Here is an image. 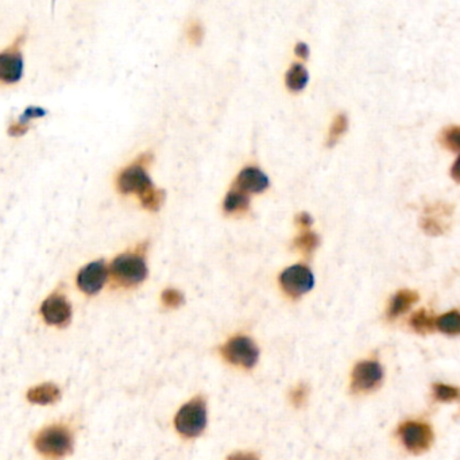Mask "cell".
Wrapping results in <instances>:
<instances>
[{"instance_id":"1","label":"cell","mask_w":460,"mask_h":460,"mask_svg":"<svg viewBox=\"0 0 460 460\" xmlns=\"http://www.w3.org/2000/svg\"><path fill=\"white\" fill-rule=\"evenodd\" d=\"M145 247L139 246L134 251H127L118 255L110 266L112 278L116 284L125 287H133L143 282L148 277V265L145 261Z\"/></svg>"},{"instance_id":"2","label":"cell","mask_w":460,"mask_h":460,"mask_svg":"<svg viewBox=\"0 0 460 460\" xmlns=\"http://www.w3.org/2000/svg\"><path fill=\"white\" fill-rule=\"evenodd\" d=\"M151 161V155L145 154L138 161L123 169L116 180L118 190L123 195L136 193L139 200L146 198L155 188L146 170V165Z\"/></svg>"},{"instance_id":"3","label":"cell","mask_w":460,"mask_h":460,"mask_svg":"<svg viewBox=\"0 0 460 460\" xmlns=\"http://www.w3.org/2000/svg\"><path fill=\"white\" fill-rule=\"evenodd\" d=\"M175 429L185 437H198L207 426V404L203 397L193 398L175 416Z\"/></svg>"},{"instance_id":"4","label":"cell","mask_w":460,"mask_h":460,"mask_svg":"<svg viewBox=\"0 0 460 460\" xmlns=\"http://www.w3.org/2000/svg\"><path fill=\"white\" fill-rule=\"evenodd\" d=\"M38 451L53 459L63 458L72 452L73 437L72 434L61 425H53L42 429L36 437Z\"/></svg>"},{"instance_id":"5","label":"cell","mask_w":460,"mask_h":460,"mask_svg":"<svg viewBox=\"0 0 460 460\" xmlns=\"http://www.w3.org/2000/svg\"><path fill=\"white\" fill-rule=\"evenodd\" d=\"M224 359L242 369H252L260 357L257 344L247 336H235L230 339L222 349Z\"/></svg>"},{"instance_id":"6","label":"cell","mask_w":460,"mask_h":460,"mask_svg":"<svg viewBox=\"0 0 460 460\" xmlns=\"http://www.w3.org/2000/svg\"><path fill=\"white\" fill-rule=\"evenodd\" d=\"M402 444L413 454H423L434 443V432L428 424L421 421L404 423L398 429Z\"/></svg>"},{"instance_id":"7","label":"cell","mask_w":460,"mask_h":460,"mask_svg":"<svg viewBox=\"0 0 460 460\" xmlns=\"http://www.w3.org/2000/svg\"><path fill=\"white\" fill-rule=\"evenodd\" d=\"M384 379V369L379 362H359L351 375V387L355 393H370L377 390Z\"/></svg>"},{"instance_id":"8","label":"cell","mask_w":460,"mask_h":460,"mask_svg":"<svg viewBox=\"0 0 460 460\" xmlns=\"http://www.w3.org/2000/svg\"><path fill=\"white\" fill-rule=\"evenodd\" d=\"M280 284L287 296H290L292 299H299L313 287L315 277L307 266L295 265L282 272L280 277Z\"/></svg>"},{"instance_id":"9","label":"cell","mask_w":460,"mask_h":460,"mask_svg":"<svg viewBox=\"0 0 460 460\" xmlns=\"http://www.w3.org/2000/svg\"><path fill=\"white\" fill-rule=\"evenodd\" d=\"M25 37L16 38L9 49L0 53V83L15 84L24 76V56L21 51V44Z\"/></svg>"},{"instance_id":"10","label":"cell","mask_w":460,"mask_h":460,"mask_svg":"<svg viewBox=\"0 0 460 460\" xmlns=\"http://www.w3.org/2000/svg\"><path fill=\"white\" fill-rule=\"evenodd\" d=\"M108 274V267L103 260L91 262L77 274V285L88 296L96 295L107 282Z\"/></svg>"},{"instance_id":"11","label":"cell","mask_w":460,"mask_h":460,"mask_svg":"<svg viewBox=\"0 0 460 460\" xmlns=\"http://www.w3.org/2000/svg\"><path fill=\"white\" fill-rule=\"evenodd\" d=\"M41 313L46 323L63 327L71 322L72 307L65 296L54 293L42 302Z\"/></svg>"},{"instance_id":"12","label":"cell","mask_w":460,"mask_h":460,"mask_svg":"<svg viewBox=\"0 0 460 460\" xmlns=\"http://www.w3.org/2000/svg\"><path fill=\"white\" fill-rule=\"evenodd\" d=\"M269 187V178L258 168H246L243 169L235 181V189L249 195V193H261Z\"/></svg>"},{"instance_id":"13","label":"cell","mask_w":460,"mask_h":460,"mask_svg":"<svg viewBox=\"0 0 460 460\" xmlns=\"http://www.w3.org/2000/svg\"><path fill=\"white\" fill-rule=\"evenodd\" d=\"M419 301V295L413 290H399L397 295L393 296L389 304L387 316L390 319H397L405 312L409 311L412 307Z\"/></svg>"},{"instance_id":"14","label":"cell","mask_w":460,"mask_h":460,"mask_svg":"<svg viewBox=\"0 0 460 460\" xmlns=\"http://www.w3.org/2000/svg\"><path fill=\"white\" fill-rule=\"evenodd\" d=\"M60 396H61L60 389L51 384H44V385L33 387L27 393L29 401L33 404H39V405L53 404L60 398Z\"/></svg>"},{"instance_id":"15","label":"cell","mask_w":460,"mask_h":460,"mask_svg":"<svg viewBox=\"0 0 460 460\" xmlns=\"http://www.w3.org/2000/svg\"><path fill=\"white\" fill-rule=\"evenodd\" d=\"M249 195L237 190L235 188L228 192L227 198L224 200V211L227 213H243L249 210Z\"/></svg>"},{"instance_id":"16","label":"cell","mask_w":460,"mask_h":460,"mask_svg":"<svg viewBox=\"0 0 460 460\" xmlns=\"http://www.w3.org/2000/svg\"><path fill=\"white\" fill-rule=\"evenodd\" d=\"M308 80H310V75L307 69L300 63H295L286 73V86L293 92L302 91L308 84Z\"/></svg>"},{"instance_id":"17","label":"cell","mask_w":460,"mask_h":460,"mask_svg":"<svg viewBox=\"0 0 460 460\" xmlns=\"http://www.w3.org/2000/svg\"><path fill=\"white\" fill-rule=\"evenodd\" d=\"M435 327L443 334L449 336H456L460 332V315L459 312L451 311L437 317L435 320Z\"/></svg>"},{"instance_id":"18","label":"cell","mask_w":460,"mask_h":460,"mask_svg":"<svg viewBox=\"0 0 460 460\" xmlns=\"http://www.w3.org/2000/svg\"><path fill=\"white\" fill-rule=\"evenodd\" d=\"M435 317L429 312L421 310L412 316V328L419 334H428L435 328Z\"/></svg>"},{"instance_id":"19","label":"cell","mask_w":460,"mask_h":460,"mask_svg":"<svg viewBox=\"0 0 460 460\" xmlns=\"http://www.w3.org/2000/svg\"><path fill=\"white\" fill-rule=\"evenodd\" d=\"M349 128V119L344 113H339L334 121V123L329 128V134H328V148H332L335 146L337 143V140L340 139V137L344 136V133L347 131Z\"/></svg>"},{"instance_id":"20","label":"cell","mask_w":460,"mask_h":460,"mask_svg":"<svg viewBox=\"0 0 460 460\" xmlns=\"http://www.w3.org/2000/svg\"><path fill=\"white\" fill-rule=\"evenodd\" d=\"M319 243H320V239L317 237V234L311 232V231H307V232L301 234V235L296 237V240H295V246H296L301 252H304L305 255H311L312 252H313L315 250L317 249Z\"/></svg>"},{"instance_id":"21","label":"cell","mask_w":460,"mask_h":460,"mask_svg":"<svg viewBox=\"0 0 460 460\" xmlns=\"http://www.w3.org/2000/svg\"><path fill=\"white\" fill-rule=\"evenodd\" d=\"M440 142L449 151L458 153L460 149V134L458 126H451L443 130L440 136Z\"/></svg>"},{"instance_id":"22","label":"cell","mask_w":460,"mask_h":460,"mask_svg":"<svg viewBox=\"0 0 460 460\" xmlns=\"http://www.w3.org/2000/svg\"><path fill=\"white\" fill-rule=\"evenodd\" d=\"M421 225H423V230L428 234V235H432V237H437V235H441L444 234L446 231V224L443 223L441 220H439L435 216L432 215H425L424 216L423 222H421Z\"/></svg>"},{"instance_id":"23","label":"cell","mask_w":460,"mask_h":460,"mask_svg":"<svg viewBox=\"0 0 460 460\" xmlns=\"http://www.w3.org/2000/svg\"><path fill=\"white\" fill-rule=\"evenodd\" d=\"M434 396H435L437 401L452 402V401H455L459 397V390H458V387H454V386L436 384L434 386Z\"/></svg>"},{"instance_id":"24","label":"cell","mask_w":460,"mask_h":460,"mask_svg":"<svg viewBox=\"0 0 460 460\" xmlns=\"http://www.w3.org/2000/svg\"><path fill=\"white\" fill-rule=\"evenodd\" d=\"M163 200H165V192L162 189H157L155 188L146 198L140 200V203H142V205L146 210L155 212L161 208V205L163 204Z\"/></svg>"},{"instance_id":"25","label":"cell","mask_w":460,"mask_h":460,"mask_svg":"<svg viewBox=\"0 0 460 460\" xmlns=\"http://www.w3.org/2000/svg\"><path fill=\"white\" fill-rule=\"evenodd\" d=\"M162 302L168 308H178L184 304V295L177 289H166L162 293Z\"/></svg>"},{"instance_id":"26","label":"cell","mask_w":460,"mask_h":460,"mask_svg":"<svg viewBox=\"0 0 460 460\" xmlns=\"http://www.w3.org/2000/svg\"><path fill=\"white\" fill-rule=\"evenodd\" d=\"M46 115V111L41 107H29L19 118L18 123L22 126H27L29 127V122L33 121V119H37V118H42Z\"/></svg>"},{"instance_id":"27","label":"cell","mask_w":460,"mask_h":460,"mask_svg":"<svg viewBox=\"0 0 460 460\" xmlns=\"http://www.w3.org/2000/svg\"><path fill=\"white\" fill-rule=\"evenodd\" d=\"M308 393H310V390H308L307 385L300 384V385L296 386V387L292 390V393H290V399H292V402H293L296 407H301V405H304V404H305V401H307V398H308Z\"/></svg>"},{"instance_id":"28","label":"cell","mask_w":460,"mask_h":460,"mask_svg":"<svg viewBox=\"0 0 460 460\" xmlns=\"http://www.w3.org/2000/svg\"><path fill=\"white\" fill-rule=\"evenodd\" d=\"M188 38L195 45H199L200 42L203 41V38H204V29H203V26L200 25L199 22H193L190 25L189 30H188Z\"/></svg>"},{"instance_id":"29","label":"cell","mask_w":460,"mask_h":460,"mask_svg":"<svg viewBox=\"0 0 460 460\" xmlns=\"http://www.w3.org/2000/svg\"><path fill=\"white\" fill-rule=\"evenodd\" d=\"M297 223L302 228H310L313 224V219L308 212H301L300 215H297Z\"/></svg>"},{"instance_id":"30","label":"cell","mask_w":460,"mask_h":460,"mask_svg":"<svg viewBox=\"0 0 460 460\" xmlns=\"http://www.w3.org/2000/svg\"><path fill=\"white\" fill-rule=\"evenodd\" d=\"M227 460H260V458L251 452H237V454H232L231 456H228Z\"/></svg>"},{"instance_id":"31","label":"cell","mask_w":460,"mask_h":460,"mask_svg":"<svg viewBox=\"0 0 460 460\" xmlns=\"http://www.w3.org/2000/svg\"><path fill=\"white\" fill-rule=\"evenodd\" d=\"M295 51H296V54L299 56L300 58H302V60H307L310 57V48L304 42H299L296 45V48H295Z\"/></svg>"},{"instance_id":"32","label":"cell","mask_w":460,"mask_h":460,"mask_svg":"<svg viewBox=\"0 0 460 460\" xmlns=\"http://www.w3.org/2000/svg\"><path fill=\"white\" fill-rule=\"evenodd\" d=\"M452 175H454V178H455V181H459V175H458V161L455 162V165H454V169H452Z\"/></svg>"}]
</instances>
